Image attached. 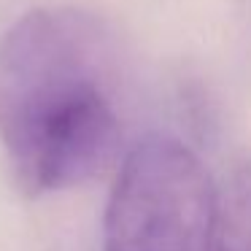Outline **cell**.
<instances>
[{
    "instance_id": "cell-3",
    "label": "cell",
    "mask_w": 251,
    "mask_h": 251,
    "mask_svg": "<svg viewBox=\"0 0 251 251\" xmlns=\"http://www.w3.org/2000/svg\"><path fill=\"white\" fill-rule=\"evenodd\" d=\"M208 251H251V159L216 186Z\"/></svg>"
},
{
    "instance_id": "cell-1",
    "label": "cell",
    "mask_w": 251,
    "mask_h": 251,
    "mask_svg": "<svg viewBox=\"0 0 251 251\" xmlns=\"http://www.w3.org/2000/svg\"><path fill=\"white\" fill-rule=\"evenodd\" d=\"M111 44L76 8H38L0 44V141L30 195L100 176L119 149Z\"/></svg>"
},
{
    "instance_id": "cell-2",
    "label": "cell",
    "mask_w": 251,
    "mask_h": 251,
    "mask_svg": "<svg viewBox=\"0 0 251 251\" xmlns=\"http://www.w3.org/2000/svg\"><path fill=\"white\" fill-rule=\"evenodd\" d=\"M213 186L189 146L143 138L125 157L103 222V251H208Z\"/></svg>"
}]
</instances>
